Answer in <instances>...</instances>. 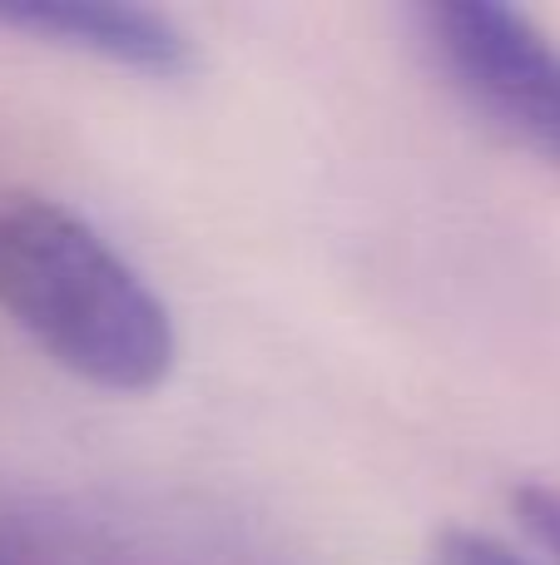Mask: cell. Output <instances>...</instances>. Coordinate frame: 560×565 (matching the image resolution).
<instances>
[{"label":"cell","instance_id":"obj_3","mask_svg":"<svg viewBox=\"0 0 560 565\" xmlns=\"http://www.w3.org/2000/svg\"><path fill=\"white\" fill-rule=\"evenodd\" d=\"M0 30H15L65 55L99 60L144 79H179L194 70V40L174 15L129 0H25L0 6Z\"/></svg>","mask_w":560,"mask_h":565},{"label":"cell","instance_id":"obj_2","mask_svg":"<svg viewBox=\"0 0 560 565\" xmlns=\"http://www.w3.org/2000/svg\"><path fill=\"white\" fill-rule=\"evenodd\" d=\"M422 35L452 89L502 135L560 169V45L526 10L496 0H437Z\"/></svg>","mask_w":560,"mask_h":565},{"label":"cell","instance_id":"obj_5","mask_svg":"<svg viewBox=\"0 0 560 565\" xmlns=\"http://www.w3.org/2000/svg\"><path fill=\"white\" fill-rule=\"evenodd\" d=\"M511 507L521 516V526L536 536V546H546L560 561V487H541V481L516 487Z\"/></svg>","mask_w":560,"mask_h":565},{"label":"cell","instance_id":"obj_4","mask_svg":"<svg viewBox=\"0 0 560 565\" xmlns=\"http://www.w3.org/2000/svg\"><path fill=\"white\" fill-rule=\"evenodd\" d=\"M427 565H536L531 556L511 546V541L492 536L476 526H442L427 546Z\"/></svg>","mask_w":560,"mask_h":565},{"label":"cell","instance_id":"obj_1","mask_svg":"<svg viewBox=\"0 0 560 565\" xmlns=\"http://www.w3.org/2000/svg\"><path fill=\"white\" fill-rule=\"evenodd\" d=\"M0 312L69 377L115 397L169 382V302L89 218L45 194H0Z\"/></svg>","mask_w":560,"mask_h":565}]
</instances>
